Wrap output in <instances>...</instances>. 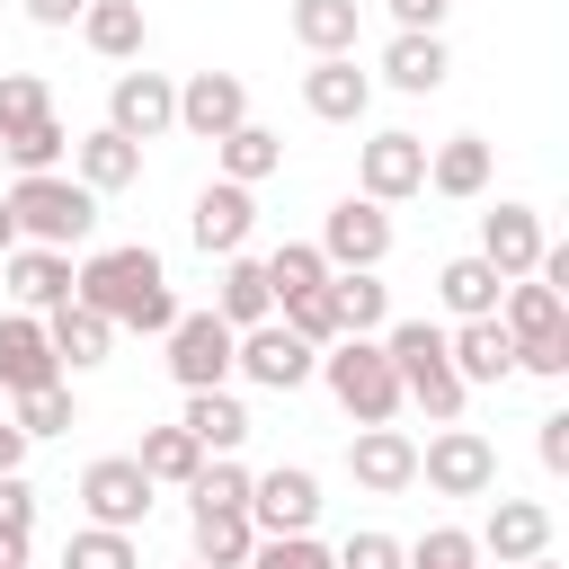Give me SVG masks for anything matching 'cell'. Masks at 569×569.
<instances>
[{
  "label": "cell",
  "instance_id": "obj_36",
  "mask_svg": "<svg viewBox=\"0 0 569 569\" xmlns=\"http://www.w3.org/2000/svg\"><path fill=\"white\" fill-rule=\"evenodd\" d=\"M9 427H18L27 445H44V436H71V427H80V400H71V382L18 391V400H9Z\"/></svg>",
  "mask_w": 569,
  "mask_h": 569
},
{
  "label": "cell",
  "instance_id": "obj_39",
  "mask_svg": "<svg viewBox=\"0 0 569 569\" xmlns=\"http://www.w3.org/2000/svg\"><path fill=\"white\" fill-rule=\"evenodd\" d=\"M62 569H142V551H133V533H116V525H80V533L62 542Z\"/></svg>",
  "mask_w": 569,
  "mask_h": 569
},
{
  "label": "cell",
  "instance_id": "obj_12",
  "mask_svg": "<svg viewBox=\"0 0 569 569\" xmlns=\"http://www.w3.org/2000/svg\"><path fill=\"white\" fill-rule=\"evenodd\" d=\"M231 124H249V80L240 71H187L178 80V133L222 142Z\"/></svg>",
  "mask_w": 569,
  "mask_h": 569
},
{
  "label": "cell",
  "instance_id": "obj_49",
  "mask_svg": "<svg viewBox=\"0 0 569 569\" xmlns=\"http://www.w3.org/2000/svg\"><path fill=\"white\" fill-rule=\"evenodd\" d=\"M533 453H542V471H569V409L533 418Z\"/></svg>",
  "mask_w": 569,
  "mask_h": 569
},
{
  "label": "cell",
  "instance_id": "obj_37",
  "mask_svg": "<svg viewBox=\"0 0 569 569\" xmlns=\"http://www.w3.org/2000/svg\"><path fill=\"white\" fill-rule=\"evenodd\" d=\"M258 267H267V293H276V302H293V293L329 284V258H320V240H276Z\"/></svg>",
  "mask_w": 569,
  "mask_h": 569
},
{
  "label": "cell",
  "instance_id": "obj_3",
  "mask_svg": "<svg viewBox=\"0 0 569 569\" xmlns=\"http://www.w3.org/2000/svg\"><path fill=\"white\" fill-rule=\"evenodd\" d=\"M0 204H9L18 240H36V249H80V240L98 231V196H89L80 178H62V169H36V178H18Z\"/></svg>",
  "mask_w": 569,
  "mask_h": 569
},
{
  "label": "cell",
  "instance_id": "obj_4",
  "mask_svg": "<svg viewBox=\"0 0 569 569\" xmlns=\"http://www.w3.org/2000/svg\"><path fill=\"white\" fill-rule=\"evenodd\" d=\"M311 373L329 382V400H338L356 427H391V418H400V373H391L382 338H329Z\"/></svg>",
  "mask_w": 569,
  "mask_h": 569
},
{
  "label": "cell",
  "instance_id": "obj_55",
  "mask_svg": "<svg viewBox=\"0 0 569 569\" xmlns=\"http://www.w3.org/2000/svg\"><path fill=\"white\" fill-rule=\"evenodd\" d=\"M0 409H9V391H0Z\"/></svg>",
  "mask_w": 569,
  "mask_h": 569
},
{
  "label": "cell",
  "instance_id": "obj_29",
  "mask_svg": "<svg viewBox=\"0 0 569 569\" xmlns=\"http://www.w3.org/2000/svg\"><path fill=\"white\" fill-rule=\"evenodd\" d=\"M213 311H222L231 329H258V320H276V293H267V267H258L249 249H231V258H222V284H213Z\"/></svg>",
  "mask_w": 569,
  "mask_h": 569
},
{
  "label": "cell",
  "instance_id": "obj_57",
  "mask_svg": "<svg viewBox=\"0 0 569 569\" xmlns=\"http://www.w3.org/2000/svg\"><path fill=\"white\" fill-rule=\"evenodd\" d=\"M187 569H196V560H187Z\"/></svg>",
  "mask_w": 569,
  "mask_h": 569
},
{
  "label": "cell",
  "instance_id": "obj_26",
  "mask_svg": "<svg viewBox=\"0 0 569 569\" xmlns=\"http://www.w3.org/2000/svg\"><path fill=\"white\" fill-rule=\"evenodd\" d=\"M489 169H498V151H489L480 133H445V142L427 151V187L453 196V204H471V196L489 187Z\"/></svg>",
  "mask_w": 569,
  "mask_h": 569
},
{
  "label": "cell",
  "instance_id": "obj_27",
  "mask_svg": "<svg viewBox=\"0 0 569 569\" xmlns=\"http://www.w3.org/2000/svg\"><path fill=\"white\" fill-rule=\"evenodd\" d=\"M445 71H453L445 36H391V44H382V80H391L400 98H436Z\"/></svg>",
  "mask_w": 569,
  "mask_h": 569
},
{
  "label": "cell",
  "instance_id": "obj_47",
  "mask_svg": "<svg viewBox=\"0 0 569 569\" xmlns=\"http://www.w3.org/2000/svg\"><path fill=\"white\" fill-rule=\"evenodd\" d=\"M516 373H542V382H560V373H569V338H525V347H516Z\"/></svg>",
  "mask_w": 569,
  "mask_h": 569
},
{
  "label": "cell",
  "instance_id": "obj_31",
  "mask_svg": "<svg viewBox=\"0 0 569 569\" xmlns=\"http://www.w3.org/2000/svg\"><path fill=\"white\" fill-rule=\"evenodd\" d=\"M329 302H338V329L347 338H382V320H391V293H382L373 267H338L329 276Z\"/></svg>",
  "mask_w": 569,
  "mask_h": 569
},
{
  "label": "cell",
  "instance_id": "obj_21",
  "mask_svg": "<svg viewBox=\"0 0 569 569\" xmlns=\"http://www.w3.org/2000/svg\"><path fill=\"white\" fill-rule=\"evenodd\" d=\"M187 551H196V569H249V551H258L249 507H187Z\"/></svg>",
  "mask_w": 569,
  "mask_h": 569
},
{
  "label": "cell",
  "instance_id": "obj_40",
  "mask_svg": "<svg viewBox=\"0 0 569 569\" xmlns=\"http://www.w3.org/2000/svg\"><path fill=\"white\" fill-rule=\"evenodd\" d=\"M187 507H249V471H240V453H204V471L187 480Z\"/></svg>",
  "mask_w": 569,
  "mask_h": 569
},
{
  "label": "cell",
  "instance_id": "obj_1",
  "mask_svg": "<svg viewBox=\"0 0 569 569\" xmlns=\"http://www.w3.org/2000/svg\"><path fill=\"white\" fill-rule=\"evenodd\" d=\"M71 302H89L107 329H169L178 320V293H169V267H160V249H142V240H116V249H89L80 267H71Z\"/></svg>",
  "mask_w": 569,
  "mask_h": 569
},
{
  "label": "cell",
  "instance_id": "obj_20",
  "mask_svg": "<svg viewBox=\"0 0 569 569\" xmlns=\"http://www.w3.org/2000/svg\"><path fill=\"white\" fill-rule=\"evenodd\" d=\"M0 284H9L18 311H53V302H71V249H36V240H18V249L0 258Z\"/></svg>",
  "mask_w": 569,
  "mask_h": 569
},
{
  "label": "cell",
  "instance_id": "obj_51",
  "mask_svg": "<svg viewBox=\"0 0 569 569\" xmlns=\"http://www.w3.org/2000/svg\"><path fill=\"white\" fill-rule=\"evenodd\" d=\"M0 471H27V436L9 427V409H0Z\"/></svg>",
  "mask_w": 569,
  "mask_h": 569
},
{
  "label": "cell",
  "instance_id": "obj_38",
  "mask_svg": "<svg viewBox=\"0 0 569 569\" xmlns=\"http://www.w3.org/2000/svg\"><path fill=\"white\" fill-rule=\"evenodd\" d=\"M0 151H9V169H18V178H36V169H53V160L71 151V133H62V116L44 107V116L9 124V133H0Z\"/></svg>",
  "mask_w": 569,
  "mask_h": 569
},
{
  "label": "cell",
  "instance_id": "obj_30",
  "mask_svg": "<svg viewBox=\"0 0 569 569\" xmlns=\"http://www.w3.org/2000/svg\"><path fill=\"white\" fill-rule=\"evenodd\" d=\"M178 427H187V436H196L204 453H240V445H249V409H240V400H231L222 382H213V391H187Z\"/></svg>",
  "mask_w": 569,
  "mask_h": 569
},
{
  "label": "cell",
  "instance_id": "obj_6",
  "mask_svg": "<svg viewBox=\"0 0 569 569\" xmlns=\"http://www.w3.org/2000/svg\"><path fill=\"white\" fill-rule=\"evenodd\" d=\"M160 338H169V373H178V391H213V382H231V338H240V329H231L213 302H204V311H178Z\"/></svg>",
  "mask_w": 569,
  "mask_h": 569
},
{
  "label": "cell",
  "instance_id": "obj_23",
  "mask_svg": "<svg viewBox=\"0 0 569 569\" xmlns=\"http://www.w3.org/2000/svg\"><path fill=\"white\" fill-rule=\"evenodd\" d=\"M498 329L525 347V338H569V293H551L542 276H516L498 293Z\"/></svg>",
  "mask_w": 569,
  "mask_h": 569
},
{
  "label": "cell",
  "instance_id": "obj_17",
  "mask_svg": "<svg viewBox=\"0 0 569 569\" xmlns=\"http://www.w3.org/2000/svg\"><path fill=\"white\" fill-rule=\"evenodd\" d=\"M480 560H498V569H516V560H533V551H551V507L542 498H498L489 516H480Z\"/></svg>",
  "mask_w": 569,
  "mask_h": 569
},
{
  "label": "cell",
  "instance_id": "obj_15",
  "mask_svg": "<svg viewBox=\"0 0 569 569\" xmlns=\"http://www.w3.org/2000/svg\"><path fill=\"white\" fill-rule=\"evenodd\" d=\"M302 107H311L320 124H365V107H373V71H356V53H311V71H302Z\"/></svg>",
  "mask_w": 569,
  "mask_h": 569
},
{
  "label": "cell",
  "instance_id": "obj_22",
  "mask_svg": "<svg viewBox=\"0 0 569 569\" xmlns=\"http://www.w3.org/2000/svg\"><path fill=\"white\" fill-rule=\"evenodd\" d=\"M71 178H80L89 196H116V187H133V178H142V142H124L116 124L71 133Z\"/></svg>",
  "mask_w": 569,
  "mask_h": 569
},
{
  "label": "cell",
  "instance_id": "obj_41",
  "mask_svg": "<svg viewBox=\"0 0 569 569\" xmlns=\"http://www.w3.org/2000/svg\"><path fill=\"white\" fill-rule=\"evenodd\" d=\"M249 569H338V560H329V542H320V533H258Z\"/></svg>",
  "mask_w": 569,
  "mask_h": 569
},
{
  "label": "cell",
  "instance_id": "obj_45",
  "mask_svg": "<svg viewBox=\"0 0 569 569\" xmlns=\"http://www.w3.org/2000/svg\"><path fill=\"white\" fill-rule=\"evenodd\" d=\"M44 107H53V89H44L36 71H0V133L27 124V116H44Z\"/></svg>",
  "mask_w": 569,
  "mask_h": 569
},
{
  "label": "cell",
  "instance_id": "obj_42",
  "mask_svg": "<svg viewBox=\"0 0 569 569\" xmlns=\"http://www.w3.org/2000/svg\"><path fill=\"white\" fill-rule=\"evenodd\" d=\"M409 569H480V542H471L462 525H427V533L409 542Z\"/></svg>",
  "mask_w": 569,
  "mask_h": 569
},
{
  "label": "cell",
  "instance_id": "obj_34",
  "mask_svg": "<svg viewBox=\"0 0 569 569\" xmlns=\"http://www.w3.org/2000/svg\"><path fill=\"white\" fill-rule=\"evenodd\" d=\"M213 160H222L231 187H258V178L284 169V133H267V124H231V133L213 142Z\"/></svg>",
  "mask_w": 569,
  "mask_h": 569
},
{
  "label": "cell",
  "instance_id": "obj_11",
  "mask_svg": "<svg viewBox=\"0 0 569 569\" xmlns=\"http://www.w3.org/2000/svg\"><path fill=\"white\" fill-rule=\"evenodd\" d=\"M249 525H258V533H311V525H320V480H311L302 462L249 471Z\"/></svg>",
  "mask_w": 569,
  "mask_h": 569
},
{
  "label": "cell",
  "instance_id": "obj_44",
  "mask_svg": "<svg viewBox=\"0 0 569 569\" xmlns=\"http://www.w3.org/2000/svg\"><path fill=\"white\" fill-rule=\"evenodd\" d=\"M329 560H338V569H409V542H391V533H373V525H365V533H347Z\"/></svg>",
  "mask_w": 569,
  "mask_h": 569
},
{
  "label": "cell",
  "instance_id": "obj_24",
  "mask_svg": "<svg viewBox=\"0 0 569 569\" xmlns=\"http://www.w3.org/2000/svg\"><path fill=\"white\" fill-rule=\"evenodd\" d=\"M36 320H44L53 356H62V373H98V365H107V347H116V329H107L89 302H53V311H36Z\"/></svg>",
  "mask_w": 569,
  "mask_h": 569
},
{
  "label": "cell",
  "instance_id": "obj_50",
  "mask_svg": "<svg viewBox=\"0 0 569 569\" xmlns=\"http://www.w3.org/2000/svg\"><path fill=\"white\" fill-rule=\"evenodd\" d=\"M80 9H89V0H27L36 27H80Z\"/></svg>",
  "mask_w": 569,
  "mask_h": 569
},
{
  "label": "cell",
  "instance_id": "obj_35",
  "mask_svg": "<svg viewBox=\"0 0 569 569\" xmlns=\"http://www.w3.org/2000/svg\"><path fill=\"white\" fill-rule=\"evenodd\" d=\"M80 36H89V53L133 62V53H142V0H89V9H80Z\"/></svg>",
  "mask_w": 569,
  "mask_h": 569
},
{
  "label": "cell",
  "instance_id": "obj_28",
  "mask_svg": "<svg viewBox=\"0 0 569 569\" xmlns=\"http://www.w3.org/2000/svg\"><path fill=\"white\" fill-rule=\"evenodd\" d=\"M498 293H507V276H498V267H489L480 249H471V258H445V267H436V302H445L453 320H489V311H498Z\"/></svg>",
  "mask_w": 569,
  "mask_h": 569
},
{
  "label": "cell",
  "instance_id": "obj_54",
  "mask_svg": "<svg viewBox=\"0 0 569 569\" xmlns=\"http://www.w3.org/2000/svg\"><path fill=\"white\" fill-rule=\"evenodd\" d=\"M516 569H560V560H551V551H533V560H516Z\"/></svg>",
  "mask_w": 569,
  "mask_h": 569
},
{
  "label": "cell",
  "instance_id": "obj_32",
  "mask_svg": "<svg viewBox=\"0 0 569 569\" xmlns=\"http://www.w3.org/2000/svg\"><path fill=\"white\" fill-rule=\"evenodd\" d=\"M133 462H142V480H151V489H187V480L204 471V445H196L187 427H142Z\"/></svg>",
  "mask_w": 569,
  "mask_h": 569
},
{
  "label": "cell",
  "instance_id": "obj_14",
  "mask_svg": "<svg viewBox=\"0 0 569 569\" xmlns=\"http://www.w3.org/2000/svg\"><path fill=\"white\" fill-rule=\"evenodd\" d=\"M347 471H356V489L400 498V489H418V436H409V427H356Z\"/></svg>",
  "mask_w": 569,
  "mask_h": 569
},
{
  "label": "cell",
  "instance_id": "obj_52",
  "mask_svg": "<svg viewBox=\"0 0 569 569\" xmlns=\"http://www.w3.org/2000/svg\"><path fill=\"white\" fill-rule=\"evenodd\" d=\"M27 542H36V533H0V569H18V560H27Z\"/></svg>",
  "mask_w": 569,
  "mask_h": 569
},
{
  "label": "cell",
  "instance_id": "obj_56",
  "mask_svg": "<svg viewBox=\"0 0 569 569\" xmlns=\"http://www.w3.org/2000/svg\"><path fill=\"white\" fill-rule=\"evenodd\" d=\"M18 569H36V560H18Z\"/></svg>",
  "mask_w": 569,
  "mask_h": 569
},
{
  "label": "cell",
  "instance_id": "obj_10",
  "mask_svg": "<svg viewBox=\"0 0 569 569\" xmlns=\"http://www.w3.org/2000/svg\"><path fill=\"white\" fill-rule=\"evenodd\" d=\"M107 124H116L124 142H160V133H178V80H169V71H116V89H107Z\"/></svg>",
  "mask_w": 569,
  "mask_h": 569
},
{
  "label": "cell",
  "instance_id": "obj_18",
  "mask_svg": "<svg viewBox=\"0 0 569 569\" xmlns=\"http://www.w3.org/2000/svg\"><path fill=\"white\" fill-rule=\"evenodd\" d=\"M44 382H71V373H62L53 338H44V320L36 311H9L0 320V391L18 400V391H44Z\"/></svg>",
  "mask_w": 569,
  "mask_h": 569
},
{
  "label": "cell",
  "instance_id": "obj_19",
  "mask_svg": "<svg viewBox=\"0 0 569 569\" xmlns=\"http://www.w3.org/2000/svg\"><path fill=\"white\" fill-rule=\"evenodd\" d=\"M551 249V231H542V213L533 204H498V213H480V258L516 284V276H533V258Z\"/></svg>",
  "mask_w": 569,
  "mask_h": 569
},
{
  "label": "cell",
  "instance_id": "obj_48",
  "mask_svg": "<svg viewBox=\"0 0 569 569\" xmlns=\"http://www.w3.org/2000/svg\"><path fill=\"white\" fill-rule=\"evenodd\" d=\"M382 9H391L400 36H445V9H453V0H382Z\"/></svg>",
  "mask_w": 569,
  "mask_h": 569
},
{
  "label": "cell",
  "instance_id": "obj_46",
  "mask_svg": "<svg viewBox=\"0 0 569 569\" xmlns=\"http://www.w3.org/2000/svg\"><path fill=\"white\" fill-rule=\"evenodd\" d=\"M0 533H36V489H27V471H0Z\"/></svg>",
  "mask_w": 569,
  "mask_h": 569
},
{
  "label": "cell",
  "instance_id": "obj_25",
  "mask_svg": "<svg viewBox=\"0 0 569 569\" xmlns=\"http://www.w3.org/2000/svg\"><path fill=\"white\" fill-rule=\"evenodd\" d=\"M445 356H453L462 382H507V373H516V338L498 329V311H489V320H453V329H445Z\"/></svg>",
  "mask_w": 569,
  "mask_h": 569
},
{
  "label": "cell",
  "instance_id": "obj_2",
  "mask_svg": "<svg viewBox=\"0 0 569 569\" xmlns=\"http://www.w3.org/2000/svg\"><path fill=\"white\" fill-rule=\"evenodd\" d=\"M382 356H391V373H400V409H427L436 427H445V418H462L471 382L453 373V356H445V329H436V320H382Z\"/></svg>",
  "mask_w": 569,
  "mask_h": 569
},
{
  "label": "cell",
  "instance_id": "obj_53",
  "mask_svg": "<svg viewBox=\"0 0 569 569\" xmlns=\"http://www.w3.org/2000/svg\"><path fill=\"white\" fill-rule=\"evenodd\" d=\"M9 249H18V222H9V204H0V258H9Z\"/></svg>",
  "mask_w": 569,
  "mask_h": 569
},
{
  "label": "cell",
  "instance_id": "obj_9",
  "mask_svg": "<svg viewBox=\"0 0 569 569\" xmlns=\"http://www.w3.org/2000/svg\"><path fill=\"white\" fill-rule=\"evenodd\" d=\"M80 516L133 533V525L151 516V480H142V462H133V453H98V462L80 471Z\"/></svg>",
  "mask_w": 569,
  "mask_h": 569
},
{
  "label": "cell",
  "instance_id": "obj_43",
  "mask_svg": "<svg viewBox=\"0 0 569 569\" xmlns=\"http://www.w3.org/2000/svg\"><path fill=\"white\" fill-rule=\"evenodd\" d=\"M284 311V329L293 338H311V347H329V338H347L338 329V302H329V284H311V293H293V302H276Z\"/></svg>",
  "mask_w": 569,
  "mask_h": 569
},
{
  "label": "cell",
  "instance_id": "obj_33",
  "mask_svg": "<svg viewBox=\"0 0 569 569\" xmlns=\"http://www.w3.org/2000/svg\"><path fill=\"white\" fill-rule=\"evenodd\" d=\"M365 0H293V44L302 53H356Z\"/></svg>",
  "mask_w": 569,
  "mask_h": 569
},
{
  "label": "cell",
  "instance_id": "obj_7",
  "mask_svg": "<svg viewBox=\"0 0 569 569\" xmlns=\"http://www.w3.org/2000/svg\"><path fill=\"white\" fill-rule=\"evenodd\" d=\"M311 365H320V347H311V338H293L284 320H258V329H240V338H231V373H249L258 391H302V382H311Z\"/></svg>",
  "mask_w": 569,
  "mask_h": 569
},
{
  "label": "cell",
  "instance_id": "obj_5",
  "mask_svg": "<svg viewBox=\"0 0 569 569\" xmlns=\"http://www.w3.org/2000/svg\"><path fill=\"white\" fill-rule=\"evenodd\" d=\"M418 480H427L436 498H489V489H498V445H489L480 427L445 418V427L418 445Z\"/></svg>",
  "mask_w": 569,
  "mask_h": 569
},
{
  "label": "cell",
  "instance_id": "obj_8",
  "mask_svg": "<svg viewBox=\"0 0 569 569\" xmlns=\"http://www.w3.org/2000/svg\"><path fill=\"white\" fill-rule=\"evenodd\" d=\"M320 258H329V276H338V267H382V258H391V213H382L373 196H338V204L320 213Z\"/></svg>",
  "mask_w": 569,
  "mask_h": 569
},
{
  "label": "cell",
  "instance_id": "obj_13",
  "mask_svg": "<svg viewBox=\"0 0 569 569\" xmlns=\"http://www.w3.org/2000/svg\"><path fill=\"white\" fill-rule=\"evenodd\" d=\"M427 187V142L418 133H373L365 151H356V196H373V204H400V196H418Z\"/></svg>",
  "mask_w": 569,
  "mask_h": 569
},
{
  "label": "cell",
  "instance_id": "obj_16",
  "mask_svg": "<svg viewBox=\"0 0 569 569\" xmlns=\"http://www.w3.org/2000/svg\"><path fill=\"white\" fill-rule=\"evenodd\" d=\"M249 231H258V204H249V187H231V178H213V187L187 204V240H196L204 258L249 249Z\"/></svg>",
  "mask_w": 569,
  "mask_h": 569
}]
</instances>
